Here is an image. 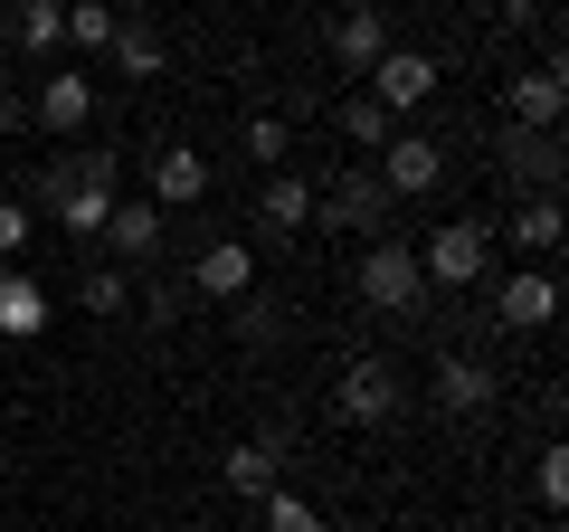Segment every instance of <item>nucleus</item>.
Segmentation results:
<instances>
[{"mask_svg": "<svg viewBox=\"0 0 569 532\" xmlns=\"http://www.w3.org/2000/svg\"><path fill=\"white\" fill-rule=\"evenodd\" d=\"M418 276H427V295L485 286V276H493V228H485V219H447L437 238L418 247Z\"/></svg>", "mask_w": 569, "mask_h": 532, "instance_id": "obj_1", "label": "nucleus"}, {"mask_svg": "<svg viewBox=\"0 0 569 532\" xmlns=\"http://www.w3.org/2000/svg\"><path fill=\"white\" fill-rule=\"evenodd\" d=\"M351 295H361L370 314H418V305H427L418 247H408V238H370V247H361V266H351Z\"/></svg>", "mask_w": 569, "mask_h": 532, "instance_id": "obj_2", "label": "nucleus"}, {"mask_svg": "<svg viewBox=\"0 0 569 532\" xmlns=\"http://www.w3.org/2000/svg\"><path fill=\"white\" fill-rule=\"evenodd\" d=\"M399 400H408V381H399V362H389V352H351L342 381H332V410H342L351 428H380V418H399Z\"/></svg>", "mask_w": 569, "mask_h": 532, "instance_id": "obj_3", "label": "nucleus"}, {"mask_svg": "<svg viewBox=\"0 0 569 532\" xmlns=\"http://www.w3.org/2000/svg\"><path fill=\"white\" fill-rule=\"evenodd\" d=\"M437 181H447V152H437V134H408V124H399V134L380 144V190H389V200H427Z\"/></svg>", "mask_w": 569, "mask_h": 532, "instance_id": "obj_4", "label": "nucleus"}, {"mask_svg": "<svg viewBox=\"0 0 569 532\" xmlns=\"http://www.w3.org/2000/svg\"><path fill=\"white\" fill-rule=\"evenodd\" d=\"M380 219H389L380 171H332V181H313V228H380Z\"/></svg>", "mask_w": 569, "mask_h": 532, "instance_id": "obj_5", "label": "nucleus"}, {"mask_svg": "<svg viewBox=\"0 0 569 532\" xmlns=\"http://www.w3.org/2000/svg\"><path fill=\"white\" fill-rule=\"evenodd\" d=\"M190 295H209V305H247V295H257V247H247V238H209L200 257H190Z\"/></svg>", "mask_w": 569, "mask_h": 532, "instance_id": "obj_6", "label": "nucleus"}, {"mask_svg": "<svg viewBox=\"0 0 569 532\" xmlns=\"http://www.w3.org/2000/svg\"><path fill=\"white\" fill-rule=\"evenodd\" d=\"M361 86L389 105V115H418V105L437 96V58H427V48H380V67H370Z\"/></svg>", "mask_w": 569, "mask_h": 532, "instance_id": "obj_7", "label": "nucleus"}, {"mask_svg": "<svg viewBox=\"0 0 569 532\" xmlns=\"http://www.w3.org/2000/svg\"><path fill=\"white\" fill-rule=\"evenodd\" d=\"M29 124H39V134H86V124H96V77H86V67H58V77H39V96H29Z\"/></svg>", "mask_w": 569, "mask_h": 532, "instance_id": "obj_8", "label": "nucleus"}, {"mask_svg": "<svg viewBox=\"0 0 569 532\" xmlns=\"http://www.w3.org/2000/svg\"><path fill=\"white\" fill-rule=\"evenodd\" d=\"M493 400H503V381H493L485 352H447V362H437V410L447 418H485Z\"/></svg>", "mask_w": 569, "mask_h": 532, "instance_id": "obj_9", "label": "nucleus"}, {"mask_svg": "<svg viewBox=\"0 0 569 532\" xmlns=\"http://www.w3.org/2000/svg\"><path fill=\"white\" fill-rule=\"evenodd\" d=\"M569 67L560 58H541V67H522V77H512V115L503 124H522V134H560V115H569Z\"/></svg>", "mask_w": 569, "mask_h": 532, "instance_id": "obj_10", "label": "nucleus"}, {"mask_svg": "<svg viewBox=\"0 0 569 532\" xmlns=\"http://www.w3.org/2000/svg\"><path fill=\"white\" fill-rule=\"evenodd\" d=\"M162 228H171L162 209L123 190V200L104 209V247H114V266H152V257H162Z\"/></svg>", "mask_w": 569, "mask_h": 532, "instance_id": "obj_11", "label": "nucleus"}, {"mask_svg": "<svg viewBox=\"0 0 569 532\" xmlns=\"http://www.w3.org/2000/svg\"><path fill=\"white\" fill-rule=\"evenodd\" d=\"M142 200L162 209V219H171V209H190V200H209V152L162 144V152H152V190H142Z\"/></svg>", "mask_w": 569, "mask_h": 532, "instance_id": "obj_12", "label": "nucleus"}, {"mask_svg": "<svg viewBox=\"0 0 569 532\" xmlns=\"http://www.w3.org/2000/svg\"><path fill=\"white\" fill-rule=\"evenodd\" d=\"M550 314H560V286H550V266H522V276H503V286H493V324L541 333Z\"/></svg>", "mask_w": 569, "mask_h": 532, "instance_id": "obj_13", "label": "nucleus"}, {"mask_svg": "<svg viewBox=\"0 0 569 532\" xmlns=\"http://www.w3.org/2000/svg\"><path fill=\"white\" fill-rule=\"evenodd\" d=\"M257 228H266V238H305V228H313V181H305V171H266Z\"/></svg>", "mask_w": 569, "mask_h": 532, "instance_id": "obj_14", "label": "nucleus"}, {"mask_svg": "<svg viewBox=\"0 0 569 532\" xmlns=\"http://www.w3.org/2000/svg\"><path fill=\"white\" fill-rule=\"evenodd\" d=\"M0 333H10V343H39L48 333V286L29 266H0Z\"/></svg>", "mask_w": 569, "mask_h": 532, "instance_id": "obj_15", "label": "nucleus"}, {"mask_svg": "<svg viewBox=\"0 0 569 532\" xmlns=\"http://www.w3.org/2000/svg\"><path fill=\"white\" fill-rule=\"evenodd\" d=\"M380 48H389L380 0H361V10H342V20H332V58H342L351 77H370V67H380Z\"/></svg>", "mask_w": 569, "mask_h": 532, "instance_id": "obj_16", "label": "nucleus"}, {"mask_svg": "<svg viewBox=\"0 0 569 532\" xmlns=\"http://www.w3.org/2000/svg\"><path fill=\"white\" fill-rule=\"evenodd\" d=\"M86 181L123 190V152H48V171H39V200H67V190H86Z\"/></svg>", "mask_w": 569, "mask_h": 532, "instance_id": "obj_17", "label": "nucleus"}, {"mask_svg": "<svg viewBox=\"0 0 569 532\" xmlns=\"http://www.w3.org/2000/svg\"><path fill=\"white\" fill-rule=\"evenodd\" d=\"M503 171H522L531 190L560 200V134H522V124H503Z\"/></svg>", "mask_w": 569, "mask_h": 532, "instance_id": "obj_18", "label": "nucleus"}, {"mask_svg": "<svg viewBox=\"0 0 569 532\" xmlns=\"http://www.w3.org/2000/svg\"><path fill=\"white\" fill-rule=\"evenodd\" d=\"M10 39H20L29 58H58L67 48V0H10Z\"/></svg>", "mask_w": 569, "mask_h": 532, "instance_id": "obj_19", "label": "nucleus"}, {"mask_svg": "<svg viewBox=\"0 0 569 532\" xmlns=\"http://www.w3.org/2000/svg\"><path fill=\"white\" fill-rule=\"evenodd\" d=\"M560 238H569L560 200H550V190H531V200L512 209V247H522V257H560Z\"/></svg>", "mask_w": 569, "mask_h": 532, "instance_id": "obj_20", "label": "nucleus"}, {"mask_svg": "<svg viewBox=\"0 0 569 532\" xmlns=\"http://www.w3.org/2000/svg\"><path fill=\"white\" fill-rule=\"evenodd\" d=\"M104 58H114L123 77L142 86V77H162V67H171V48H162V29H142V20H123V29H114V48H104Z\"/></svg>", "mask_w": 569, "mask_h": 532, "instance_id": "obj_21", "label": "nucleus"}, {"mask_svg": "<svg viewBox=\"0 0 569 532\" xmlns=\"http://www.w3.org/2000/svg\"><path fill=\"white\" fill-rule=\"evenodd\" d=\"M342 134H351V152H380L389 134H399V115H389L370 86H351V96H342Z\"/></svg>", "mask_w": 569, "mask_h": 532, "instance_id": "obj_22", "label": "nucleus"}, {"mask_svg": "<svg viewBox=\"0 0 569 532\" xmlns=\"http://www.w3.org/2000/svg\"><path fill=\"white\" fill-rule=\"evenodd\" d=\"M114 29H123V10H114V0H67V48H77V58L114 48Z\"/></svg>", "mask_w": 569, "mask_h": 532, "instance_id": "obj_23", "label": "nucleus"}, {"mask_svg": "<svg viewBox=\"0 0 569 532\" xmlns=\"http://www.w3.org/2000/svg\"><path fill=\"white\" fill-rule=\"evenodd\" d=\"M276 437H247V447H228V485H238V494H257V504H266V494H276Z\"/></svg>", "mask_w": 569, "mask_h": 532, "instance_id": "obj_24", "label": "nucleus"}, {"mask_svg": "<svg viewBox=\"0 0 569 532\" xmlns=\"http://www.w3.org/2000/svg\"><path fill=\"white\" fill-rule=\"evenodd\" d=\"M114 200H123V190L86 181V190H67V200H48V209H58V228H67V238H104V209H114Z\"/></svg>", "mask_w": 569, "mask_h": 532, "instance_id": "obj_25", "label": "nucleus"}, {"mask_svg": "<svg viewBox=\"0 0 569 532\" xmlns=\"http://www.w3.org/2000/svg\"><path fill=\"white\" fill-rule=\"evenodd\" d=\"M77 305H86V314H123V305H133V266H114V257H104V266H86Z\"/></svg>", "mask_w": 569, "mask_h": 532, "instance_id": "obj_26", "label": "nucleus"}, {"mask_svg": "<svg viewBox=\"0 0 569 532\" xmlns=\"http://www.w3.org/2000/svg\"><path fill=\"white\" fill-rule=\"evenodd\" d=\"M266 532H332V523H323L295 485H276V494H266Z\"/></svg>", "mask_w": 569, "mask_h": 532, "instance_id": "obj_27", "label": "nucleus"}, {"mask_svg": "<svg viewBox=\"0 0 569 532\" xmlns=\"http://www.w3.org/2000/svg\"><path fill=\"white\" fill-rule=\"evenodd\" d=\"M531 485H541V504L560 513V504H569V447H541V466H531Z\"/></svg>", "mask_w": 569, "mask_h": 532, "instance_id": "obj_28", "label": "nucleus"}, {"mask_svg": "<svg viewBox=\"0 0 569 532\" xmlns=\"http://www.w3.org/2000/svg\"><path fill=\"white\" fill-rule=\"evenodd\" d=\"M247 152H257L266 171H284V152H295V144H284V124H276V115H257V124H247Z\"/></svg>", "mask_w": 569, "mask_h": 532, "instance_id": "obj_29", "label": "nucleus"}, {"mask_svg": "<svg viewBox=\"0 0 569 532\" xmlns=\"http://www.w3.org/2000/svg\"><path fill=\"white\" fill-rule=\"evenodd\" d=\"M20 247H29V209L0 200V266H20Z\"/></svg>", "mask_w": 569, "mask_h": 532, "instance_id": "obj_30", "label": "nucleus"}, {"mask_svg": "<svg viewBox=\"0 0 569 532\" xmlns=\"http://www.w3.org/2000/svg\"><path fill=\"white\" fill-rule=\"evenodd\" d=\"M20 124H29V96H20V86H0V134H20Z\"/></svg>", "mask_w": 569, "mask_h": 532, "instance_id": "obj_31", "label": "nucleus"}, {"mask_svg": "<svg viewBox=\"0 0 569 532\" xmlns=\"http://www.w3.org/2000/svg\"><path fill=\"white\" fill-rule=\"evenodd\" d=\"M133 10H152V0H133Z\"/></svg>", "mask_w": 569, "mask_h": 532, "instance_id": "obj_32", "label": "nucleus"}]
</instances>
